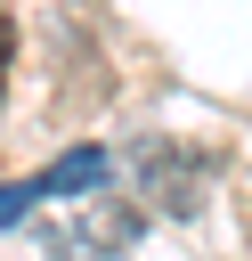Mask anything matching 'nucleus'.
Instances as JSON below:
<instances>
[{
    "label": "nucleus",
    "mask_w": 252,
    "mask_h": 261,
    "mask_svg": "<svg viewBox=\"0 0 252 261\" xmlns=\"http://www.w3.org/2000/svg\"><path fill=\"white\" fill-rule=\"evenodd\" d=\"M138 228H146V212L130 196H106V188H89V196H73V204H57V212L33 220V237H41L49 261H114V253L138 245Z\"/></svg>",
    "instance_id": "nucleus-1"
},
{
    "label": "nucleus",
    "mask_w": 252,
    "mask_h": 261,
    "mask_svg": "<svg viewBox=\"0 0 252 261\" xmlns=\"http://www.w3.org/2000/svg\"><path fill=\"white\" fill-rule=\"evenodd\" d=\"M130 171H138V196L154 204V212H203V196H211V179H219V155L211 147H187V139H146L138 155H130Z\"/></svg>",
    "instance_id": "nucleus-2"
},
{
    "label": "nucleus",
    "mask_w": 252,
    "mask_h": 261,
    "mask_svg": "<svg viewBox=\"0 0 252 261\" xmlns=\"http://www.w3.org/2000/svg\"><path fill=\"white\" fill-rule=\"evenodd\" d=\"M73 188H106V147H73L41 171V196H73Z\"/></svg>",
    "instance_id": "nucleus-3"
},
{
    "label": "nucleus",
    "mask_w": 252,
    "mask_h": 261,
    "mask_svg": "<svg viewBox=\"0 0 252 261\" xmlns=\"http://www.w3.org/2000/svg\"><path fill=\"white\" fill-rule=\"evenodd\" d=\"M33 196H41V179H16V188H0V228H8V220H24V212H33Z\"/></svg>",
    "instance_id": "nucleus-4"
},
{
    "label": "nucleus",
    "mask_w": 252,
    "mask_h": 261,
    "mask_svg": "<svg viewBox=\"0 0 252 261\" xmlns=\"http://www.w3.org/2000/svg\"><path fill=\"white\" fill-rule=\"evenodd\" d=\"M0 82H8V24H0Z\"/></svg>",
    "instance_id": "nucleus-5"
}]
</instances>
